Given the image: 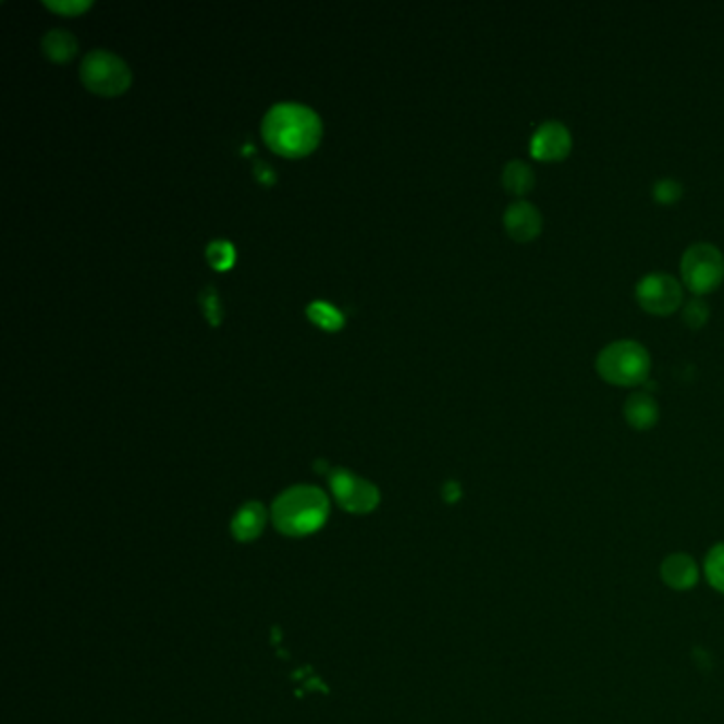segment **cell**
I'll return each mask as SVG.
<instances>
[{"label":"cell","instance_id":"16","mask_svg":"<svg viewBox=\"0 0 724 724\" xmlns=\"http://www.w3.org/2000/svg\"><path fill=\"white\" fill-rule=\"evenodd\" d=\"M703 572H705L708 585L716 593L724 596V542L710 549V553L705 556V563H703Z\"/></svg>","mask_w":724,"mask_h":724},{"label":"cell","instance_id":"17","mask_svg":"<svg viewBox=\"0 0 724 724\" xmlns=\"http://www.w3.org/2000/svg\"><path fill=\"white\" fill-rule=\"evenodd\" d=\"M682 319L690 330H701L710 321V308L701 298L690 299L682 306Z\"/></svg>","mask_w":724,"mask_h":724},{"label":"cell","instance_id":"20","mask_svg":"<svg viewBox=\"0 0 724 724\" xmlns=\"http://www.w3.org/2000/svg\"><path fill=\"white\" fill-rule=\"evenodd\" d=\"M200 304H203L205 317L211 321V326H219L223 312H221V302H219V296H217L214 287H207V290L200 294Z\"/></svg>","mask_w":724,"mask_h":724},{"label":"cell","instance_id":"5","mask_svg":"<svg viewBox=\"0 0 724 724\" xmlns=\"http://www.w3.org/2000/svg\"><path fill=\"white\" fill-rule=\"evenodd\" d=\"M79 77L82 84L98 96H120L132 84L128 64L107 49H94L87 53Z\"/></svg>","mask_w":724,"mask_h":724},{"label":"cell","instance_id":"15","mask_svg":"<svg viewBox=\"0 0 724 724\" xmlns=\"http://www.w3.org/2000/svg\"><path fill=\"white\" fill-rule=\"evenodd\" d=\"M306 315H308V319L315 326L323 328L326 332H339V330H342V326H344V315H342L336 306H332L330 302H312V304H308Z\"/></svg>","mask_w":724,"mask_h":724},{"label":"cell","instance_id":"21","mask_svg":"<svg viewBox=\"0 0 724 724\" xmlns=\"http://www.w3.org/2000/svg\"><path fill=\"white\" fill-rule=\"evenodd\" d=\"M45 7L56 13L73 17V15L87 11L91 7V2H87V0H45Z\"/></svg>","mask_w":724,"mask_h":724},{"label":"cell","instance_id":"2","mask_svg":"<svg viewBox=\"0 0 724 724\" xmlns=\"http://www.w3.org/2000/svg\"><path fill=\"white\" fill-rule=\"evenodd\" d=\"M330 516V500L319 487L296 484L283 491L272 504L274 527L290 538L319 531Z\"/></svg>","mask_w":724,"mask_h":724},{"label":"cell","instance_id":"3","mask_svg":"<svg viewBox=\"0 0 724 724\" xmlns=\"http://www.w3.org/2000/svg\"><path fill=\"white\" fill-rule=\"evenodd\" d=\"M597 375L614 386H639L650 377L652 359L648 348L638 341H614L597 355Z\"/></svg>","mask_w":724,"mask_h":724},{"label":"cell","instance_id":"6","mask_svg":"<svg viewBox=\"0 0 724 724\" xmlns=\"http://www.w3.org/2000/svg\"><path fill=\"white\" fill-rule=\"evenodd\" d=\"M636 298L646 312L667 317L684 306V290L672 274L652 272L636 285Z\"/></svg>","mask_w":724,"mask_h":724},{"label":"cell","instance_id":"23","mask_svg":"<svg viewBox=\"0 0 724 724\" xmlns=\"http://www.w3.org/2000/svg\"><path fill=\"white\" fill-rule=\"evenodd\" d=\"M256 176L261 181V183H266V185H270V183H274L277 181V176H274V172L270 171L263 162H257L256 167Z\"/></svg>","mask_w":724,"mask_h":724},{"label":"cell","instance_id":"13","mask_svg":"<svg viewBox=\"0 0 724 724\" xmlns=\"http://www.w3.org/2000/svg\"><path fill=\"white\" fill-rule=\"evenodd\" d=\"M41 45H44L45 56L51 62H58V64L73 60L77 56V49H79L77 39L69 30H60V28L45 33Z\"/></svg>","mask_w":724,"mask_h":724},{"label":"cell","instance_id":"19","mask_svg":"<svg viewBox=\"0 0 724 724\" xmlns=\"http://www.w3.org/2000/svg\"><path fill=\"white\" fill-rule=\"evenodd\" d=\"M234 247L225 241H214L207 249V259L217 270H228L234 263Z\"/></svg>","mask_w":724,"mask_h":724},{"label":"cell","instance_id":"22","mask_svg":"<svg viewBox=\"0 0 724 724\" xmlns=\"http://www.w3.org/2000/svg\"><path fill=\"white\" fill-rule=\"evenodd\" d=\"M442 493H444V500L453 504V502H457V500L462 498V487H459L457 482H453V480H451V482H446V484H444V491H442Z\"/></svg>","mask_w":724,"mask_h":724},{"label":"cell","instance_id":"1","mask_svg":"<svg viewBox=\"0 0 724 724\" xmlns=\"http://www.w3.org/2000/svg\"><path fill=\"white\" fill-rule=\"evenodd\" d=\"M261 136L274 154L296 160L317 149L323 124L312 109L298 102H281L266 113Z\"/></svg>","mask_w":724,"mask_h":724},{"label":"cell","instance_id":"9","mask_svg":"<svg viewBox=\"0 0 724 724\" xmlns=\"http://www.w3.org/2000/svg\"><path fill=\"white\" fill-rule=\"evenodd\" d=\"M504 228H506L512 241L531 243L542 234L544 219H542V213L538 211V207H533L531 203L516 200L504 213Z\"/></svg>","mask_w":724,"mask_h":724},{"label":"cell","instance_id":"18","mask_svg":"<svg viewBox=\"0 0 724 724\" xmlns=\"http://www.w3.org/2000/svg\"><path fill=\"white\" fill-rule=\"evenodd\" d=\"M682 194H684V187L676 179H661L652 185V198L665 207L680 203Z\"/></svg>","mask_w":724,"mask_h":724},{"label":"cell","instance_id":"8","mask_svg":"<svg viewBox=\"0 0 724 724\" xmlns=\"http://www.w3.org/2000/svg\"><path fill=\"white\" fill-rule=\"evenodd\" d=\"M572 132L561 122H544L533 132L529 143V154L538 162H561L572 154Z\"/></svg>","mask_w":724,"mask_h":724},{"label":"cell","instance_id":"14","mask_svg":"<svg viewBox=\"0 0 724 724\" xmlns=\"http://www.w3.org/2000/svg\"><path fill=\"white\" fill-rule=\"evenodd\" d=\"M502 183L506 187V192L512 196H527L533 192L536 187V174L531 171L529 164L520 162V160H512L511 164H506L504 174H502Z\"/></svg>","mask_w":724,"mask_h":724},{"label":"cell","instance_id":"11","mask_svg":"<svg viewBox=\"0 0 724 724\" xmlns=\"http://www.w3.org/2000/svg\"><path fill=\"white\" fill-rule=\"evenodd\" d=\"M659 415V402L648 391H634L625 402V419L638 431H648L656 426Z\"/></svg>","mask_w":724,"mask_h":724},{"label":"cell","instance_id":"12","mask_svg":"<svg viewBox=\"0 0 724 724\" xmlns=\"http://www.w3.org/2000/svg\"><path fill=\"white\" fill-rule=\"evenodd\" d=\"M268 520V511L259 502H247L232 518V536L238 542H254Z\"/></svg>","mask_w":724,"mask_h":724},{"label":"cell","instance_id":"10","mask_svg":"<svg viewBox=\"0 0 724 724\" xmlns=\"http://www.w3.org/2000/svg\"><path fill=\"white\" fill-rule=\"evenodd\" d=\"M699 565L686 553L667 554L661 563V580L672 591H692L699 585Z\"/></svg>","mask_w":724,"mask_h":724},{"label":"cell","instance_id":"7","mask_svg":"<svg viewBox=\"0 0 724 724\" xmlns=\"http://www.w3.org/2000/svg\"><path fill=\"white\" fill-rule=\"evenodd\" d=\"M330 487L342 508L351 514H368L381 504V493L377 484L370 480L348 471L336 468L330 471Z\"/></svg>","mask_w":724,"mask_h":724},{"label":"cell","instance_id":"4","mask_svg":"<svg viewBox=\"0 0 724 724\" xmlns=\"http://www.w3.org/2000/svg\"><path fill=\"white\" fill-rule=\"evenodd\" d=\"M682 283L697 298L716 292L724 281L723 251L710 243H697L684 251Z\"/></svg>","mask_w":724,"mask_h":724}]
</instances>
